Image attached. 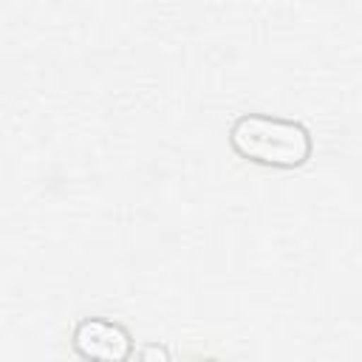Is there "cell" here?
<instances>
[{"label":"cell","mask_w":362,"mask_h":362,"mask_svg":"<svg viewBox=\"0 0 362 362\" xmlns=\"http://www.w3.org/2000/svg\"><path fill=\"white\" fill-rule=\"evenodd\" d=\"M139 362H170V351L158 342H147L139 348Z\"/></svg>","instance_id":"obj_3"},{"label":"cell","mask_w":362,"mask_h":362,"mask_svg":"<svg viewBox=\"0 0 362 362\" xmlns=\"http://www.w3.org/2000/svg\"><path fill=\"white\" fill-rule=\"evenodd\" d=\"M201 362H221V359H201Z\"/></svg>","instance_id":"obj_4"},{"label":"cell","mask_w":362,"mask_h":362,"mask_svg":"<svg viewBox=\"0 0 362 362\" xmlns=\"http://www.w3.org/2000/svg\"><path fill=\"white\" fill-rule=\"evenodd\" d=\"M229 147L260 167L294 170L311 158L314 141L305 124L269 113H243L229 127Z\"/></svg>","instance_id":"obj_1"},{"label":"cell","mask_w":362,"mask_h":362,"mask_svg":"<svg viewBox=\"0 0 362 362\" xmlns=\"http://www.w3.org/2000/svg\"><path fill=\"white\" fill-rule=\"evenodd\" d=\"M71 348L85 362H127L136 345L124 325L105 317H85L74 325Z\"/></svg>","instance_id":"obj_2"}]
</instances>
